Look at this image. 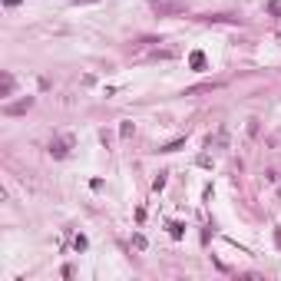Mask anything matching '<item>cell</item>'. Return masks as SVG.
Wrapping results in <instances>:
<instances>
[{
  "mask_svg": "<svg viewBox=\"0 0 281 281\" xmlns=\"http://www.w3.org/2000/svg\"><path fill=\"white\" fill-rule=\"evenodd\" d=\"M50 152H53L56 159H63L66 152H70V142H66V139H53V142H50Z\"/></svg>",
  "mask_w": 281,
  "mask_h": 281,
  "instance_id": "1",
  "label": "cell"
},
{
  "mask_svg": "<svg viewBox=\"0 0 281 281\" xmlns=\"http://www.w3.org/2000/svg\"><path fill=\"white\" fill-rule=\"evenodd\" d=\"M30 103H33V99H23V103H17V106H7V113H10V116H17V113H23Z\"/></svg>",
  "mask_w": 281,
  "mask_h": 281,
  "instance_id": "2",
  "label": "cell"
},
{
  "mask_svg": "<svg viewBox=\"0 0 281 281\" xmlns=\"http://www.w3.org/2000/svg\"><path fill=\"white\" fill-rule=\"evenodd\" d=\"M3 3H7V7H17V3H20V0H3Z\"/></svg>",
  "mask_w": 281,
  "mask_h": 281,
  "instance_id": "3",
  "label": "cell"
},
{
  "mask_svg": "<svg viewBox=\"0 0 281 281\" xmlns=\"http://www.w3.org/2000/svg\"><path fill=\"white\" fill-rule=\"evenodd\" d=\"M76 3H96V0H76Z\"/></svg>",
  "mask_w": 281,
  "mask_h": 281,
  "instance_id": "4",
  "label": "cell"
}]
</instances>
